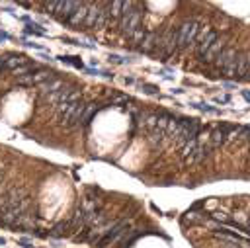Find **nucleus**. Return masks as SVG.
<instances>
[{
    "label": "nucleus",
    "instance_id": "nucleus-1",
    "mask_svg": "<svg viewBox=\"0 0 250 248\" xmlns=\"http://www.w3.org/2000/svg\"><path fill=\"white\" fill-rule=\"evenodd\" d=\"M86 14H88V8H86L84 4H80V6L74 10V14H72L66 21H68L70 25H78L80 21H84V20H86Z\"/></svg>",
    "mask_w": 250,
    "mask_h": 248
},
{
    "label": "nucleus",
    "instance_id": "nucleus-2",
    "mask_svg": "<svg viewBox=\"0 0 250 248\" xmlns=\"http://www.w3.org/2000/svg\"><path fill=\"white\" fill-rule=\"evenodd\" d=\"M2 59H4V66L10 68V70H14V68H18V66H21V64L27 62V59L18 57V55H6V57H2Z\"/></svg>",
    "mask_w": 250,
    "mask_h": 248
},
{
    "label": "nucleus",
    "instance_id": "nucleus-3",
    "mask_svg": "<svg viewBox=\"0 0 250 248\" xmlns=\"http://www.w3.org/2000/svg\"><path fill=\"white\" fill-rule=\"evenodd\" d=\"M0 41H2V43H4V41H8V35H6V33H2V31H0Z\"/></svg>",
    "mask_w": 250,
    "mask_h": 248
},
{
    "label": "nucleus",
    "instance_id": "nucleus-4",
    "mask_svg": "<svg viewBox=\"0 0 250 248\" xmlns=\"http://www.w3.org/2000/svg\"><path fill=\"white\" fill-rule=\"evenodd\" d=\"M0 246H6V240H4L2 236H0Z\"/></svg>",
    "mask_w": 250,
    "mask_h": 248
}]
</instances>
